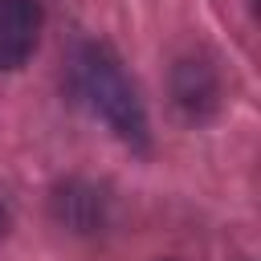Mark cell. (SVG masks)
I'll return each mask as SVG.
<instances>
[{
	"label": "cell",
	"mask_w": 261,
	"mask_h": 261,
	"mask_svg": "<svg viewBox=\"0 0 261 261\" xmlns=\"http://www.w3.org/2000/svg\"><path fill=\"white\" fill-rule=\"evenodd\" d=\"M73 82L77 94L110 122V130L135 147H147V114L143 102L135 94V86L126 82L122 65L102 49V45H82L73 57Z\"/></svg>",
	"instance_id": "obj_1"
},
{
	"label": "cell",
	"mask_w": 261,
	"mask_h": 261,
	"mask_svg": "<svg viewBox=\"0 0 261 261\" xmlns=\"http://www.w3.org/2000/svg\"><path fill=\"white\" fill-rule=\"evenodd\" d=\"M4 224H8V216H4V208H0V232H4Z\"/></svg>",
	"instance_id": "obj_3"
},
{
	"label": "cell",
	"mask_w": 261,
	"mask_h": 261,
	"mask_svg": "<svg viewBox=\"0 0 261 261\" xmlns=\"http://www.w3.org/2000/svg\"><path fill=\"white\" fill-rule=\"evenodd\" d=\"M41 33L37 0H0V69H16L29 61Z\"/></svg>",
	"instance_id": "obj_2"
}]
</instances>
